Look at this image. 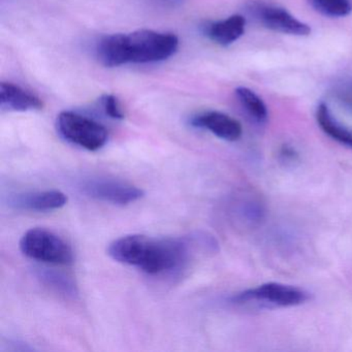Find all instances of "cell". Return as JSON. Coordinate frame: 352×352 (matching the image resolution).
Segmentation results:
<instances>
[{"label": "cell", "mask_w": 352, "mask_h": 352, "mask_svg": "<svg viewBox=\"0 0 352 352\" xmlns=\"http://www.w3.org/2000/svg\"><path fill=\"white\" fill-rule=\"evenodd\" d=\"M190 124L195 129H206L224 141L236 142L242 137L241 123L232 117L217 111H210L192 117Z\"/></svg>", "instance_id": "8"}, {"label": "cell", "mask_w": 352, "mask_h": 352, "mask_svg": "<svg viewBox=\"0 0 352 352\" xmlns=\"http://www.w3.org/2000/svg\"><path fill=\"white\" fill-rule=\"evenodd\" d=\"M331 94L344 109L352 113V77L337 80L331 88Z\"/></svg>", "instance_id": "16"}, {"label": "cell", "mask_w": 352, "mask_h": 352, "mask_svg": "<svg viewBox=\"0 0 352 352\" xmlns=\"http://www.w3.org/2000/svg\"><path fill=\"white\" fill-rule=\"evenodd\" d=\"M317 13L329 18H343L352 13V0H307Z\"/></svg>", "instance_id": "15"}, {"label": "cell", "mask_w": 352, "mask_h": 352, "mask_svg": "<svg viewBox=\"0 0 352 352\" xmlns=\"http://www.w3.org/2000/svg\"><path fill=\"white\" fill-rule=\"evenodd\" d=\"M100 107L102 108L104 114L114 120H122L124 119V113L121 109L118 100L114 96L106 94L100 100Z\"/></svg>", "instance_id": "17"}, {"label": "cell", "mask_w": 352, "mask_h": 352, "mask_svg": "<svg viewBox=\"0 0 352 352\" xmlns=\"http://www.w3.org/2000/svg\"><path fill=\"white\" fill-rule=\"evenodd\" d=\"M67 203V197L59 190L34 191L19 193L10 199V205L18 210L47 212L60 209Z\"/></svg>", "instance_id": "9"}, {"label": "cell", "mask_w": 352, "mask_h": 352, "mask_svg": "<svg viewBox=\"0 0 352 352\" xmlns=\"http://www.w3.org/2000/svg\"><path fill=\"white\" fill-rule=\"evenodd\" d=\"M82 188L88 197L112 205H129L144 197V191L139 187L110 178L90 179Z\"/></svg>", "instance_id": "6"}, {"label": "cell", "mask_w": 352, "mask_h": 352, "mask_svg": "<svg viewBox=\"0 0 352 352\" xmlns=\"http://www.w3.org/2000/svg\"><path fill=\"white\" fill-rule=\"evenodd\" d=\"M153 238L144 234L122 236L111 243L108 254L114 261L141 269L149 253Z\"/></svg>", "instance_id": "7"}, {"label": "cell", "mask_w": 352, "mask_h": 352, "mask_svg": "<svg viewBox=\"0 0 352 352\" xmlns=\"http://www.w3.org/2000/svg\"><path fill=\"white\" fill-rule=\"evenodd\" d=\"M246 19L242 15H234L221 21L214 22L206 28V34L210 40L220 46L234 44L244 34Z\"/></svg>", "instance_id": "11"}, {"label": "cell", "mask_w": 352, "mask_h": 352, "mask_svg": "<svg viewBox=\"0 0 352 352\" xmlns=\"http://www.w3.org/2000/svg\"><path fill=\"white\" fill-rule=\"evenodd\" d=\"M38 277L45 285L49 286L57 294H63L67 298H74L78 294L75 282L65 274L53 270L40 269L38 271Z\"/></svg>", "instance_id": "14"}, {"label": "cell", "mask_w": 352, "mask_h": 352, "mask_svg": "<svg viewBox=\"0 0 352 352\" xmlns=\"http://www.w3.org/2000/svg\"><path fill=\"white\" fill-rule=\"evenodd\" d=\"M20 250L25 256L50 265H67L74 263V251L63 238L46 230L32 228L20 240Z\"/></svg>", "instance_id": "3"}, {"label": "cell", "mask_w": 352, "mask_h": 352, "mask_svg": "<svg viewBox=\"0 0 352 352\" xmlns=\"http://www.w3.org/2000/svg\"><path fill=\"white\" fill-rule=\"evenodd\" d=\"M0 107L11 112H28L43 109L42 100L32 92L13 83L0 84Z\"/></svg>", "instance_id": "10"}, {"label": "cell", "mask_w": 352, "mask_h": 352, "mask_svg": "<svg viewBox=\"0 0 352 352\" xmlns=\"http://www.w3.org/2000/svg\"><path fill=\"white\" fill-rule=\"evenodd\" d=\"M316 120L321 131L331 139L345 147L352 149V129L342 124L335 116L329 106L320 102L317 107Z\"/></svg>", "instance_id": "12"}, {"label": "cell", "mask_w": 352, "mask_h": 352, "mask_svg": "<svg viewBox=\"0 0 352 352\" xmlns=\"http://www.w3.org/2000/svg\"><path fill=\"white\" fill-rule=\"evenodd\" d=\"M247 11L259 24L272 32L296 36L311 34L308 24L296 19L289 12L278 6L253 1L249 3Z\"/></svg>", "instance_id": "5"}, {"label": "cell", "mask_w": 352, "mask_h": 352, "mask_svg": "<svg viewBox=\"0 0 352 352\" xmlns=\"http://www.w3.org/2000/svg\"><path fill=\"white\" fill-rule=\"evenodd\" d=\"M310 300V294L302 288L279 282H267L249 288L232 296V302L256 308H292Z\"/></svg>", "instance_id": "2"}, {"label": "cell", "mask_w": 352, "mask_h": 352, "mask_svg": "<svg viewBox=\"0 0 352 352\" xmlns=\"http://www.w3.org/2000/svg\"><path fill=\"white\" fill-rule=\"evenodd\" d=\"M57 131L63 139L88 151H98L108 142V131L100 123L75 112L60 113Z\"/></svg>", "instance_id": "4"}, {"label": "cell", "mask_w": 352, "mask_h": 352, "mask_svg": "<svg viewBox=\"0 0 352 352\" xmlns=\"http://www.w3.org/2000/svg\"><path fill=\"white\" fill-rule=\"evenodd\" d=\"M280 155H281L282 160L284 162H292V160L296 162V158H298V153H296V150L294 148L288 147V146H284L282 148Z\"/></svg>", "instance_id": "18"}, {"label": "cell", "mask_w": 352, "mask_h": 352, "mask_svg": "<svg viewBox=\"0 0 352 352\" xmlns=\"http://www.w3.org/2000/svg\"><path fill=\"white\" fill-rule=\"evenodd\" d=\"M178 47L179 40L175 34L138 30L104 36L98 43L96 52L102 65L117 67L166 60L177 52Z\"/></svg>", "instance_id": "1"}, {"label": "cell", "mask_w": 352, "mask_h": 352, "mask_svg": "<svg viewBox=\"0 0 352 352\" xmlns=\"http://www.w3.org/2000/svg\"><path fill=\"white\" fill-rule=\"evenodd\" d=\"M234 92L241 107L249 118L257 125L265 124L269 118V112L265 102L253 90L247 87L236 88Z\"/></svg>", "instance_id": "13"}, {"label": "cell", "mask_w": 352, "mask_h": 352, "mask_svg": "<svg viewBox=\"0 0 352 352\" xmlns=\"http://www.w3.org/2000/svg\"><path fill=\"white\" fill-rule=\"evenodd\" d=\"M151 3L164 8H175L181 5L184 0H150Z\"/></svg>", "instance_id": "19"}]
</instances>
